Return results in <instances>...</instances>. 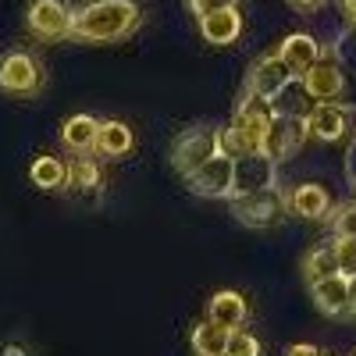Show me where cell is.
Wrapping results in <instances>:
<instances>
[{"instance_id":"cell-1","label":"cell","mask_w":356,"mask_h":356,"mask_svg":"<svg viewBox=\"0 0 356 356\" xmlns=\"http://www.w3.org/2000/svg\"><path fill=\"white\" fill-rule=\"evenodd\" d=\"M143 11L136 0H93L75 11L72 40L79 43H118L136 33Z\"/></svg>"},{"instance_id":"cell-2","label":"cell","mask_w":356,"mask_h":356,"mask_svg":"<svg viewBox=\"0 0 356 356\" xmlns=\"http://www.w3.org/2000/svg\"><path fill=\"white\" fill-rule=\"evenodd\" d=\"M232 214L239 225L246 228H271L285 218V207L289 196L278 186H267V189H253V193H235L232 200Z\"/></svg>"},{"instance_id":"cell-3","label":"cell","mask_w":356,"mask_h":356,"mask_svg":"<svg viewBox=\"0 0 356 356\" xmlns=\"http://www.w3.org/2000/svg\"><path fill=\"white\" fill-rule=\"evenodd\" d=\"M275 100H264V97H250L243 93V100L235 104V114H232V129L239 132V139L246 143V150H264V139L275 125Z\"/></svg>"},{"instance_id":"cell-4","label":"cell","mask_w":356,"mask_h":356,"mask_svg":"<svg viewBox=\"0 0 356 356\" xmlns=\"http://www.w3.org/2000/svg\"><path fill=\"white\" fill-rule=\"evenodd\" d=\"M186 186L193 196H203V200H232L235 196V157L218 150L211 161H203L186 178Z\"/></svg>"},{"instance_id":"cell-5","label":"cell","mask_w":356,"mask_h":356,"mask_svg":"<svg viewBox=\"0 0 356 356\" xmlns=\"http://www.w3.org/2000/svg\"><path fill=\"white\" fill-rule=\"evenodd\" d=\"M43 89V65L29 50H11L0 57V93L36 97Z\"/></svg>"},{"instance_id":"cell-6","label":"cell","mask_w":356,"mask_h":356,"mask_svg":"<svg viewBox=\"0 0 356 356\" xmlns=\"http://www.w3.org/2000/svg\"><path fill=\"white\" fill-rule=\"evenodd\" d=\"M218 154V129H186L171 143V168L189 178L203 161H211Z\"/></svg>"},{"instance_id":"cell-7","label":"cell","mask_w":356,"mask_h":356,"mask_svg":"<svg viewBox=\"0 0 356 356\" xmlns=\"http://www.w3.org/2000/svg\"><path fill=\"white\" fill-rule=\"evenodd\" d=\"M72 25H75V11L65 0H33V8H29V29L47 43L68 40Z\"/></svg>"},{"instance_id":"cell-8","label":"cell","mask_w":356,"mask_h":356,"mask_svg":"<svg viewBox=\"0 0 356 356\" xmlns=\"http://www.w3.org/2000/svg\"><path fill=\"white\" fill-rule=\"evenodd\" d=\"M292 79H296V72L285 65V57L275 50V54L260 57V61H253V68L246 75V93L250 97H264V100H275Z\"/></svg>"},{"instance_id":"cell-9","label":"cell","mask_w":356,"mask_h":356,"mask_svg":"<svg viewBox=\"0 0 356 356\" xmlns=\"http://www.w3.org/2000/svg\"><path fill=\"white\" fill-rule=\"evenodd\" d=\"M307 136H310V129H307L303 118L278 114L275 125H271V132H267V139H264V154L275 157L278 164H282V161H292L296 154H300V146L307 143Z\"/></svg>"},{"instance_id":"cell-10","label":"cell","mask_w":356,"mask_h":356,"mask_svg":"<svg viewBox=\"0 0 356 356\" xmlns=\"http://www.w3.org/2000/svg\"><path fill=\"white\" fill-rule=\"evenodd\" d=\"M300 79H303V86L310 89V97L317 104H339L342 93H346V75H342L335 57H321V61L310 65Z\"/></svg>"},{"instance_id":"cell-11","label":"cell","mask_w":356,"mask_h":356,"mask_svg":"<svg viewBox=\"0 0 356 356\" xmlns=\"http://www.w3.org/2000/svg\"><path fill=\"white\" fill-rule=\"evenodd\" d=\"M278 186V161L267 157L264 150H250L235 161V193H253Z\"/></svg>"},{"instance_id":"cell-12","label":"cell","mask_w":356,"mask_h":356,"mask_svg":"<svg viewBox=\"0 0 356 356\" xmlns=\"http://www.w3.org/2000/svg\"><path fill=\"white\" fill-rule=\"evenodd\" d=\"M307 129L321 143L342 139L349 132V107H342V104H314V111L307 114Z\"/></svg>"},{"instance_id":"cell-13","label":"cell","mask_w":356,"mask_h":356,"mask_svg":"<svg viewBox=\"0 0 356 356\" xmlns=\"http://www.w3.org/2000/svg\"><path fill=\"white\" fill-rule=\"evenodd\" d=\"M310 300L324 317H346L349 307V278L346 275H332V278H321L310 282Z\"/></svg>"},{"instance_id":"cell-14","label":"cell","mask_w":356,"mask_h":356,"mask_svg":"<svg viewBox=\"0 0 356 356\" xmlns=\"http://www.w3.org/2000/svg\"><path fill=\"white\" fill-rule=\"evenodd\" d=\"M200 33L211 47H228L243 36V15L239 8H221V11H211L200 18Z\"/></svg>"},{"instance_id":"cell-15","label":"cell","mask_w":356,"mask_h":356,"mask_svg":"<svg viewBox=\"0 0 356 356\" xmlns=\"http://www.w3.org/2000/svg\"><path fill=\"white\" fill-rule=\"evenodd\" d=\"M289 207H292V214H300L307 221H321V218H328V211H332V196L317 182H300L289 193Z\"/></svg>"},{"instance_id":"cell-16","label":"cell","mask_w":356,"mask_h":356,"mask_svg":"<svg viewBox=\"0 0 356 356\" xmlns=\"http://www.w3.org/2000/svg\"><path fill=\"white\" fill-rule=\"evenodd\" d=\"M246 314H250L246 296L235 292V289H221L207 300V317H211L214 324H225V328H239V324L246 321Z\"/></svg>"},{"instance_id":"cell-17","label":"cell","mask_w":356,"mask_h":356,"mask_svg":"<svg viewBox=\"0 0 356 356\" xmlns=\"http://www.w3.org/2000/svg\"><path fill=\"white\" fill-rule=\"evenodd\" d=\"M29 178H33V186L43 189V193H65L68 189V164L54 154H40L29 164Z\"/></svg>"},{"instance_id":"cell-18","label":"cell","mask_w":356,"mask_h":356,"mask_svg":"<svg viewBox=\"0 0 356 356\" xmlns=\"http://www.w3.org/2000/svg\"><path fill=\"white\" fill-rule=\"evenodd\" d=\"M97 136H100V122L93 114H75L61 129V139L72 154H97Z\"/></svg>"},{"instance_id":"cell-19","label":"cell","mask_w":356,"mask_h":356,"mask_svg":"<svg viewBox=\"0 0 356 356\" xmlns=\"http://www.w3.org/2000/svg\"><path fill=\"white\" fill-rule=\"evenodd\" d=\"M278 54L285 57V65H289L296 75H303L310 65L321 61V43H317L314 36H307V33H292V36L282 40Z\"/></svg>"},{"instance_id":"cell-20","label":"cell","mask_w":356,"mask_h":356,"mask_svg":"<svg viewBox=\"0 0 356 356\" xmlns=\"http://www.w3.org/2000/svg\"><path fill=\"white\" fill-rule=\"evenodd\" d=\"M314 97H310V89L303 86V79L300 75H296L285 89H282V93L275 97V111L278 114H289V118H303V122H307V114L314 111Z\"/></svg>"},{"instance_id":"cell-21","label":"cell","mask_w":356,"mask_h":356,"mask_svg":"<svg viewBox=\"0 0 356 356\" xmlns=\"http://www.w3.org/2000/svg\"><path fill=\"white\" fill-rule=\"evenodd\" d=\"M132 129L125 122H100V136H97V154L104 157H125L132 150Z\"/></svg>"},{"instance_id":"cell-22","label":"cell","mask_w":356,"mask_h":356,"mask_svg":"<svg viewBox=\"0 0 356 356\" xmlns=\"http://www.w3.org/2000/svg\"><path fill=\"white\" fill-rule=\"evenodd\" d=\"M332 275H342L335 243H328V246H314V250L303 257V278H307V285H310V282H321V278H332Z\"/></svg>"},{"instance_id":"cell-23","label":"cell","mask_w":356,"mask_h":356,"mask_svg":"<svg viewBox=\"0 0 356 356\" xmlns=\"http://www.w3.org/2000/svg\"><path fill=\"white\" fill-rule=\"evenodd\" d=\"M228 335H232V328H225V324H214L211 317L207 321H200L196 328H193V353L196 356H207V353H225L228 349Z\"/></svg>"},{"instance_id":"cell-24","label":"cell","mask_w":356,"mask_h":356,"mask_svg":"<svg viewBox=\"0 0 356 356\" xmlns=\"http://www.w3.org/2000/svg\"><path fill=\"white\" fill-rule=\"evenodd\" d=\"M68 189H75V193H97L100 189V168L89 154H75V161L68 164Z\"/></svg>"},{"instance_id":"cell-25","label":"cell","mask_w":356,"mask_h":356,"mask_svg":"<svg viewBox=\"0 0 356 356\" xmlns=\"http://www.w3.org/2000/svg\"><path fill=\"white\" fill-rule=\"evenodd\" d=\"M225 356H264V346L257 342V335H250L243 328H232Z\"/></svg>"},{"instance_id":"cell-26","label":"cell","mask_w":356,"mask_h":356,"mask_svg":"<svg viewBox=\"0 0 356 356\" xmlns=\"http://www.w3.org/2000/svg\"><path fill=\"white\" fill-rule=\"evenodd\" d=\"M335 253H339V267L346 278H356V239L353 235H335Z\"/></svg>"},{"instance_id":"cell-27","label":"cell","mask_w":356,"mask_h":356,"mask_svg":"<svg viewBox=\"0 0 356 356\" xmlns=\"http://www.w3.org/2000/svg\"><path fill=\"white\" fill-rule=\"evenodd\" d=\"M332 232L335 235H353V239H356V200L342 203L339 211L332 214Z\"/></svg>"},{"instance_id":"cell-28","label":"cell","mask_w":356,"mask_h":356,"mask_svg":"<svg viewBox=\"0 0 356 356\" xmlns=\"http://www.w3.org/2000/svg\"><path fill=\"white\" fill-rule=\"evenodd\" d=\"M218 150L228 154V157H235V161H239L243 154H250V150H246V143L239 139V132H235L232 125H228V129H218Z\"/></svg>"},{"instance_id":"cell-29","label":"cell","mask_w":356,"mask_h":356,"mask_svg":"<svg viewBox=\"0 0 356 356\" xmlns=\"http://www.w3.org/2000/svg\"><path fill=\"white\" fill-rule=\"evenodd\" d=\"M221 8H235V0H189V11L196 18L211 15V11H221Z\"/></svg>"},{"instance_id":"cell-30","label":"cell","mask_w":356,"mask_h":356,"mask_svg":"<svg viewBox=\"0 0 356 356\" xmlns=\"http://www.w3.org/2000/svg\"><path fill=\"white\" fill-rule=\"evenodd\" d=\"M346 182L356 189V139L349 143V154H346Z\"/></svg>"},{"instance_id":"cell-31","label":"cell","mask_w":356,"mask_h":356,"mask_svg":"<svg viewBox=\"0 0 356 356\" xmlns=\"http://www.w3.org/2000/svg\"><path fill=\"white\" fill-rule=\"evenodd\" d=\"M285 356H321V353H317V349H314L310 342H296V346H292V349H289Z\"/></svg>"},{"instance_id":"cell-32","label":"cell","mask_w":356,"mask_h":356,"mask_svg":"<svg viewBox=\"0 0 356 356\" xmlns=\"http://www.w3.org/2000/svg\"><path fill=\"white\" fill-rule=\"evenodd\" d=\"M292 8H300V11H317V8H324L328 0H289Z\"/></svg>"},{"instance_id":"cell-33","label":"cell","mask_w":356,"mask_h":356,"mask_svg":"<svg viewBox=\"0 0 356 356\" xmlns=\"http://www.w3.org/2000/svg\"><path fill=\"white\" fill-rule=\"evenodd\" d=\"M346 317H356V278H349V307H346Z\"/></svg>"},{"instance_id":"cell-34","label":"cell","mask_w":356,"mask_h":356,"mask_svg":"<svg viewBox=\"0 0 356 356\" xmlns=\"http://www.w3.org/2000/svg\"><path fill=\"white\" fill-rule=\"evenodd\" d=\"M339 8H342V15L356 25V0H339Z\"/></svg>"},{"instance_id":"cell-35","label":"cell","mask_w":356,"mask_h":356,"mask_svg":"<svg viewBox=\"0 0 356 356\" xmlns=\"http://www.w3.org/2000/svg\"><path fill=\"white\" fill-rule=\"evenodd\" d=\"M4 356H25L22 346H4Z\"/></svg>"},{"instance_id":"cell-36","label":"cell","mask_w":356,"mask_h":356,"mask_svg":"<svg viewBox=\"0 0 356 356\" xmlns=\"http://www.w3.org/2000/svg\"><path fill=\"white\" fill-rule=\"evenodd\" d=\"M207 356H225V353H207Z\"/></svg>"},{"instance_id":"cell-37","label":"cell","mask_w":356,"mask_h":356,"mask_svg":"<svg viewBox=\"0 0 356 356\" xmlns=\"http://www.w3.org/2000/svg\"><path fill=\"white\" fill-rule=\"evenodd\" d=\"M353 356H356V353H353Z\"/></svg>"}]
</instances>
